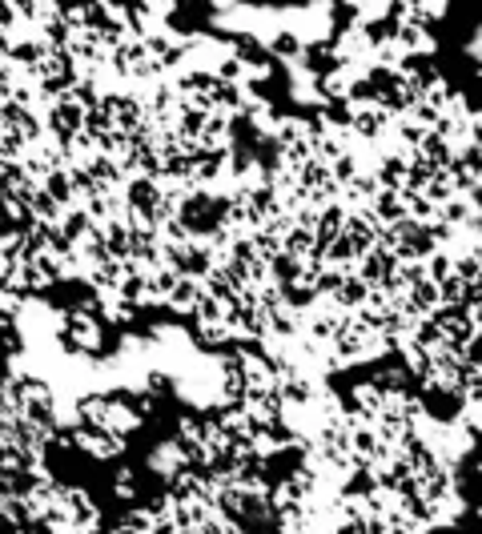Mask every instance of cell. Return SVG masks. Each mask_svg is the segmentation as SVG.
<instances>
[{
    "label": "cell",
    "instance_id": "cell-1",
    "mask_svg": "<svg viewBox=\"0 0 482 534\" xmlns=\"http://www.w3.org/2000/svg\"><path fill=\"white\" fill-rule=\"evenodd\" d=\"M61 338H65V350H69V354H85V358H93V354L105 350L109 318H105V310L97 306V298H89V302H81V306H73V310L65 314V322H61Z\"/></svg>",
    "mask_w": 482,
    "mask_h": 534
},
{
    "label": "cell",
    "instance_id": "cell-2",
    "mask_svg": "<svg viewBox=\"0 0 482 534\" xmlns=\"http://www.w3.org/2000/svg\"><path fill=\"white\" fill-rule=\"evenodd\" d=\"M113 494H117V498H125V502H129V498H137V474H133V470H121V474H117V482H113Z\"/></svg>",
    "mask_w": 482,
    "mask_h": 534
}]
</instances>
